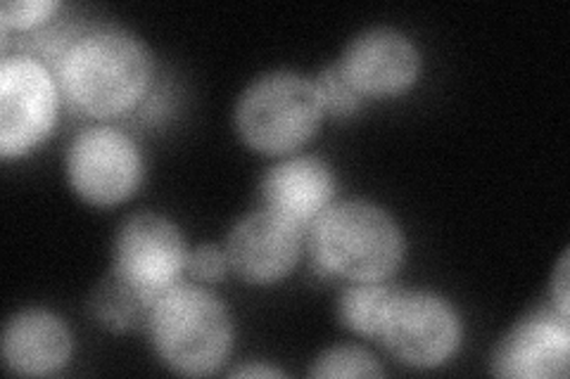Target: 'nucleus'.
Segmentation results:
<instances>
[{
    "instance_id": "nucleus-2",
    "label": "nucleus",
    "mask_w": 570,
    "mask_h": 379,
    "mask_svg": "<svg viewBox=\"0 0 570 379\" xmlns=\"http://www.w3.org/2000/svg\"><path fill=\"white\" fill-rule=\"evenodd\" d=\"M312 251L328 273L354 282H381L404 259V235L392 216L368 202L328 207L312 226Z\"/></svg>"
},
{
    "instance_id": "nucleus-1",
    "label": "nucleus",
    "mask_w": 570,
    "mask_h": 379,
    "mask_svg": "<svg viewBox=\"0 0 570 379\" xmlns=\"http://www.w3.org/2000/svg\"><path fill=\"white\" fill-rule=\"evenodd\" d=\"M58 79L79 112L98 119L119 117L146 96L153 60L134 33L98 27L69 39L58 58Z\"/></svg>"
},
{
    "instance_id": "nucleus-19",
    "label": "nucleus",
    "mask_w": 570,
    "mask_h": 379,
    "mask_svg": "<svg viewBox=\"0 0 570 379\" xmlns=\"http://www.w3.org/2000/svg\"><path fill=\"white\" fill-rule=\"evenodd\" d=\"M186 270L195 280H203V282L222 280L224 273L228 270L226 249H219V247H214V245L195 247L190 255H188Z\"/></svg>"
},
{
    "instance_id": "nucleus-15",
    "label": "nucleus",
    "mask_w": 570,
    "mask_h": 379,
    "mask_svg": "<svg viewBox=\"0 0 570 379\" xmlns=\"http://www.w3.org/2000/svg\"><path fill=\"white\" fill-rule=\"evenodd\" d=\"M392 295L395 292L381 282H356L347 287L337 306L343 325L356 335L381 337Z\"/></svg>"
},
{
    "instance_id": "nucleus-5",
    "label": "nucleus",
    "mask_w": 570,
    "mask_h": 379,
    "mask_svg": "<svg viewBox=\"0 0 570 379\" xmlns=\"http://www.w3.org/2000/svg\"><path fill=\"white\" fill-rule=\"evenodd\" d=\"M188 263L178 228L159 213H136L124 221L115 242V273L157 303L176 285Z\"/></svg>"
},
{
    "instance_id": "nucleus-11",
    "label": "nucleus",
    "mask_w": 570,
    "mask_h": 379,
    "mask_svg": "<svg viewBox=\"0 0 570 379\" xmlns=\"http://www.w3.org/2000/svg\"><path fill=\"white\" fill-rule=\"evenodd\" d=\"M570 330L559 311L532 313L521 320L499 345L492 370L499 377L549 379L568 375Z\"/></svg>"
},
{
    "instance_id": "nucleus-12",
    "label": "nucleus",
    "mask_w": 570,
    "mask_h": 379,
    "mask_svg": "<svg viewBox=\"0 0 570 379\" xmlns=\"http://www.w3.org/2000/svg\"><path fill=\"white\" fill-rule=\"evenodd\" d=\"M333 173L324 161L314 157L285 159L266 173L262 197L269 211L283 216L297 228H307L318 221L333 202Z\"/></svg>"
},
{
    "instance_id": "nucleus-21",
    "label": "nucleus",
    "mask_w": 570,
    "mask_h": 379,
    "mask_svg": "<svg viewBox=\"0 0 570 379\" xmlns=\"http://www.w3.org/2000/svg\"><path fill=\"white\" fill-rule=\"evenodd\" d=\"M234 377H283V372L274 370V368H266V366H245L230 372Z\"/></svg>"
},
{
    "instance_id": "nucleus-6",
    "label": "nucleus",
    "mask_w": 570,
    "mask_h": 379,
    "mask_svg": "<svg viewBox=\"0 0 570 379\" xmlns=\"http://www.w3.org/2000/svg\"><path fill=\"white\" fill-rule=\"evenodd\" d=\"M58 88L48 67L27 56L0 64V154L20 157L56 123Z\"/></svg>"
},
{
    "instance_id": "nucleus-14",
    "label": "nucleus",
    "mask_w": 570,
    "mask_h": 379,
    "mask_svg": "<svg viewBox=\"0 0 570 379\" xmlns=\"http://www.w3.org/2000/svg\"><path fill=\"white\" fill-rule=\"evenodd\" d=\"M153 306L155 303H150L140 292H136L127 280H121L112 270V276L107 278L94 295L91 311L105 328L131 330L138 328L140 322H148Z\"/></svg>"
},
{
    "instance_id": "nucleus-20",
    "label": "nucleus",
    "mask_w": 570,
    "mask_h": 379,
    "mask_svg": "<svg viewBox=\"0 0 570 379\" xmlns=\"http://www.w3.org/2000/svg\"><path fill=\"white\" fill-rule=\"evenodd\" d=\"M551 297L557 301V311L568 318V251L561 257L554 278H551Z\"/></svg>"
},
{
    "instance_id": "nucleus-8",
    "label": "nucleus",
    "mask_w": 570,
    "mask_h": 379,
    "mask_svg": "<svg viewBox=\"0 0 570 379\" xmlns=\"http://www.w3.org/2000/svg\"><path fill=\"white\" fill-rule=\"evenodd\" d=\"M69 183L86 202L112 207L138 190L142 159L136 142L110 126L83 131L67 154Z\"/></svg>"
},
{
    "instance_id": "nucleus-9",
    "label": "nucleus",
    "mask_w": 570,
    "mask_h": 379,
    "mask_svg": "<svg viewBox=\"0 0 570 379\" xmlns=\"http://www.w3.org/2000/svg\"><path fill=\"white\" fill-rule=\"evenodd\" d=\"M302 249V228L262 209L243 216L226 242L228 266L247 282L269 285L295 268Z\"/></svg>"
},
{
    "instance_id": "nucleus-17",
    "label": "nucleus",
    "mask_w": 570,
    "mask_h": 379,
    "mask_svg": "<svg viewBox=\"0 0 570 379\" xmlns=\"http://www.w3.org/2000/svg\"><path fill=\"white\" fill-rule=\"evenodd\" d=\"M324 112L335 117H347L360 110L362 93L352 86L341 64H333L314 81Z\"/></svg>"
},
{
    "instance_id": "nucleus-3",
    "label": "nucleus",
    "mask_w": 570,
    "mask_h": 379,
    "mask_svg": "<svg viewBox=\"0 0 570 379\" xmlns=\"http://www.w3.org/2000/svg\"><path fill=\"white\" fill-rule=\"evenodd\" d=\"M148 328L159 358L190 377L217 372L234 345V322L224 303L193 285H176L159 299Z\"/></svg>"
},
{
    "instance_id": "nucleus-7",
    "label": "nucleus",
    "mask_w": 570,
    "mask_h": 379,
    "mask_svg": "<svg viewBox=\"0 0 570 379\" xmlns=\"http://www.w3.org/2000/svg\"><path fill=\"white\" fill-rule=\"evenodd\" d=\"M387 351L414 368H435L448 360L461 339L452 306L431 292H395L381 332Z\"/></svg>"
},
{
    "instance_id": "nucleus-4",
    "label": "nucleus",
    "mask_w": 570,
    "mask_h": 379,
    "mask_svg": "<svg viewBox=\"0 0 570 379\" xmlns=\"http://www.w3.org/2000/svg\"><path fill=\"white\" fill-rule=\"evenodd\" d=\"M324 119L314 81L295 71H274L249 86L238 107L236 126L249 148L285 154L305 146Z\"/></svg>"
},
{
    "instance_id": "nucleus-10",
    "label": "nucleus",
    "mask_w": 570,
    "mask_h": 379,
    "mask_svg": "<svg viewBox=\"0 0 570 379\" xmlns=\"http://www.w3.org/2000/svg\"><path fill=\"white\" fill-rule=\"evenodd\" d=\"M343 71L362 96H397L419 79L414 43L395 29H371L345 50Z\"/></svg>"
},
{
    "instance_id": "nucleus-18",
    "label": "nucleus",
    "mask_w": 570,
    "mask_h": 379,
    "mask_svg": "<svg viewBox=\"0 0 570 379\" xmlns=\"http://www.w3.org/2000/svg\"><path fill=\"white\" fill-rule=\"evenodd\" d=\"M60 8L56 0H8L0 8V24L8 29H33L50 20V14Z\"/></svg>"
},
{
    "instance_id": "nucleus-16",
    "label": "nucleus",
    "mask_w": 570,
    "mask_h": 379,
    "mask_svg": "<svg viewBox=\"0 0 570 379\" xmlns=\"http://www.w3.org/2000/svg\"><path fill=\"white\" fill-rule=\"evenodd\" d=\"M381 375H383V368L379 366V360L362 347H335L326 353H321L312 368V377H324V379H341V377L373 379Z\"/></svg>"
},
{
    "instance_id": "nucleus-13",
    "label": "nucleus",
    "mask_w": 570,
    "mask_h": 379,
    "mask_svg": "<svg viewBox=\"0 0 570 379\" xmlns=\"http://www.w3.org/2000/svg\"><path fill=\"white\" fill-rule=\"evenodd\" d=\"M71 353V337L62 318L43 309H27L10 318L3 335V358L12 372L41 377L58 372Z\"/></svg>"
}]
</instances>
